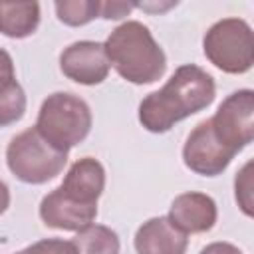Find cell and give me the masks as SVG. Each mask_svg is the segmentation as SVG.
I'll list each match as a JSON object with an SVG mask.
<instances>
[{
	"mask_svg": "<svg viewBox=\"0 0 254 254\" xmlns=\"http://www.w3.org/2000/svg\"><path fill=\"white\" fill-rule=\"evenodd\" d=\"M16 254H79L73 240L64 238H42Z\"/></svg>",
	"mask_w": 254,
	"mask_h": 254,
	"instance_id": "cell-18",
	"label": "cell"
},
{
	"mask_svg": "<svg viewBox=\"0 0 254 254\" xmlns=\"http://www.w3.org/2000/svg\"><path fill=\"white\" fill-rule=\"evenodd\" d=\"M40 26L38 2H0V34L12 40L32 36Z\"/></svg>",
	"mask_w": 254,
	"mask_h": 254,
	"instance_id": "cell-14",
	"label": "cell"
},
{
	"mask_svg": "<svg viewBox=\"0 0 254 254\" xmlns=\"http://www.w3.org/2000/svg\"><path fill=\"white\" fill-rule=\"evenodd\" d=\"M79 254H119V236L105 224H89L71 238Z\"/></svg>",
	"mask_w": 254,
	"mask_h": 254,
	"instance_id": "cell-15",
	"label": "cell"
},
{
	"mask_svg": "<svg viewBox=\"0 0 254 254\" xmlns=\"http://www.w3.org/2000/svg\"><path fill=\"white\" fill-rule=\"evenodd\" d=\"M133 246L137 254H185L189 238L167 216H153L137 228Z\"/></svg>",
	"mask_w": 254,
	"mask_h": 254,
	"instance_id": "cell-11",
	"label": "cell"
},
{
	"mask_svg": "<svg viewBox=\"0 0 254 254\" xmlns=\"http://www.w3.org/2000/svg\"><path fill=\"white\" fill-rule=\"evenodd\" d=\"M10 173L26 185H44L56 179L67 165V151L54 147L36 127H28L10 139L6 147Z\"/></svg>",
	"mask_w": 254,
	"mask_h": 254,
	"instance_id": "cell-4",
	"label": "cell"
},
{
	"mask_svg": "<svg viewBox=\"0 0 254 254\" xmlns=\"http://www.w3.org/2000/svg\"><path fill=\"white\" fill-rule=\"evenodd\" d=\"M26 93L16 79L12 56L0 48V127L18 123L26 113Z\"/></svg>",
	"mask_w": 254,
	"mask_h": 254,
	"instance_id": "cell-13",
	"label": "cell"
},
{
	"mask_svg": "<svg viewBox=\"0 0 254 254\" xmlns=\"http://www.w3.org/2000/svg\"><path fill=\"white\" fill-rule=\"evenodd\" d=\"M167 218L187 236L200 234V232H208L216 224L218 208L212 196L190 190L175 196V200L169 206Z\"/></svg>",
	"mask_w": 254,
	"mask_h": 254,
	"instance_id": "cell-10",
	"label": "cell"
},
{
	"mask_svg": "<svg viewBox=\"0 0 254 254\" xmlns=\"http://www.w3.org/2000/svg\"><path fill=\"white\" fill-rule=\"evenodd\" d=\"M236 157L234 151L224 147L212 127L210 121L204 119L200 121L187 137L183 145V163L187 169L200 177H218L226 171L230 161Z\"/></svg>",
	"mask_w": 254,
	"mask_h": 254,
	"instance_id": "cell-7",
	"label": "cell"
},
{
	"mask_svg": "<svg viewBox=\"0 0 254 254\" xmlns=\"http://www.w3.org/2000/svg\"><path fill=\"white\" fill-rule=\"evenodd\" d=\"M202 52L206 60L224 73H246L254 64L252 28L242 18H222L214 22L204 38Z\"/></svg>",
	"mask_w": 254,
	"mask_h": 254,
	"instance_id": "cell-5",
	"label": "cell"
},
{
	"mask_svg": "<svg viewBox=\"0 0 254 254\" xmlns=\"http://www.w3.org/2000/svg\"><path fill=\"white\" fill-rule=\"evenodd\" d=\"M208 121L216 139L238 155L254 139V91H232Z\"/></svg>",
	"mask_w": 254,
	"mask_h": 254,
	"instance_id": "cell-6",
	"label": "cell"
},
{
	"mask_svg": "<svg viewBox=\"0 0 254 254\" xmlns=\"http://www.w3.org/2000/svg\"><path fill=\"white\" fill-rule=\"evenodd\" d=\"M214 95V77L196 64H183L161 89L141 99L139 123L149 133H167L175 123L206 109Z\"/></svg>",
	"mask_w": 254,
	"mask_h": 254,
	"instance_id": "cell-1",
	"label": "cell"
},
{
	"mask_svg": "<svg viewBox=\"0 0 254 254\" xmlns=\"http://www.w3.org/2000/svg\"><path fill=\"white\" fill-rule=\"evenodd\" d=\"M252 167H254V163L248 161L234 177V196L246 216L254 214V210H252V206H254L252 204Z\"/></svg>",
	"mask_w": 254,
	"mask_h": 254,
	"instance_id": "cell-17",
	"label": "cell"
},
{
	"mask_svg": "<svg viewBox=\"0 0 254 254\" xmlns=\"http://www.w3.org/2000/svg\"><path fill=\"white\" fill-rule=\"evenodd\" d=\"M91 125V109L79 95L56 91L42 101L34 127L54 147L69 153L71 147L85 141Z\"/></svg>",
	"mask_w": 254,
	"mask_h": 254,
	"instance_id": "cell-3",
	"label": "cell"
},
{
	"mask_svg": "<svg viewBox=\"0 0 254 254\" xmlns=\"http://www.w3.org/2000/svg\"><path fill=\"white\" fill-rule=\"evenodd\" d=\"M8 206H10V189L0 179V214H4L8 210Z\"/></svg>",
	"mask_w": 254,
	"mask_h": 254,
	"instance_id": "cell-22",
	"label": "cell"
},
{
	"mask_svg": "<svg viewBox=\"0 0 254 254\" xmlns=\"http://www.w3.org/2000/svg\"><path fill=\"white\" fill-rule=\"evenodd\" d=\"M198 254H242V250L230 242H210Z\"/></svg>",
	"mask_w": 254,
	"mask_h": 254,
	"instance_id": "cell-20",
	"label": "cell"
},
{
	"mask_svg": "<svg viewBox=\"0 0 254 254\" xmlns=\"http://www.w3.org/2000/svg\"><path fill=\"white\" fill-rule=\"evenodd\" d=\"M60 189L67 196H71L83 204L97 206V200L105 189V169L97 159L81 157L75 163H71Z\"/></svg>",
	"mask_w": 254,
	"mask_h": 254,
	"instance_id": "cell-12",
	"label": "cell"
},
{
	"mask_svg": "<svg viewBox=\"0 0 254 254\" xmlns=\"http://www.w3.org/2000/svg\"><path fill=\"white\" fill-rule=\"evenodd\" d=\"M99 6L101 2L97 0H64L54 4L58 20L71 28L85 26L91 20L99 18Z\"/></svg>",
	"mask_w": 254,
	"mask_h": 254,
	"instance_id": "cell-16",
	"label": "cell"
},
{
	"mask_svg": "<svg viewBox=\"0 0 254 254\" xmlns=\"http://www.w3.org/2000/svg\"><path fill=\"white\" fill-rule=\"evenodd\" d=\"M133 8H135L133 2H121V0L101 2V6H99V18H103V20H121Z\"/></svg>",
	"mask_w": 254,
	"mask_h": 254,
	"instance_id": "cell-19",
	"label": "cell"
},
{
	"mask_svg": "<svg viewBox=\"0 0 254 254\" xmlns=\"http://www.w3.org/2000/svg\"><path fill=\"white\" fill-rule=\"evenodd\" d=\"M62 73L79 85H99L109 75V60L101 42L79 40L64 48L60 54Z\"/></svg>",
	"mask_w": 254,
	"mask_h": 254,
	"instance_id": "cell-8",
	"label": "cell"
},
{
	"mask_svg": "<svg viewBox=\"0 0 254 254\" xmlns=\"http://www.w3.org/2000/svg\"><path fill=\"white\" fill-rule=\"evenodd\" d=\"M109 65L129 83L147 85L165 75L167 56L151 30L137 20L119 24L103 42Z\"/></svg>",
	"mask_w": 254,
	"mask_h": 254,
	"instance_id": "cell-2",
	"label": "cell"
},
{
	"mask_svg": "<svg viewBox=\"0 0 254 254\" xmlns=\"http://www.w3.org/2000/svg\"><path fill=\"white\" fill-rule=\"evenodd\" d=\"M38 212H40L42 222L48 228L77 232V230L93 224V220L97 216V206L83 204V202L67 196L60 187H56L42 198Z\"/></svg>",
	"mask_w": 254,
	"mask_h": 254,
	"instance_id": "cell-9",
	"label": "cell"
},
{
	"mask_svg": "<svg viewBox=\"0 0 254 254\" xmlns=\"http://www.w3.org/2000/svg\"><path fill=\"white\" fill-rule=\"evenodd\" d=\"M135 8H141V10H147V12H165L173 6H177V2H165V4H139V2H133Z\"/></svg>",
	"mask_w": 254,
	"mask_h": 254,
	"instance_id": "cell-21",
	"label": "cell"
}]
</instances>
